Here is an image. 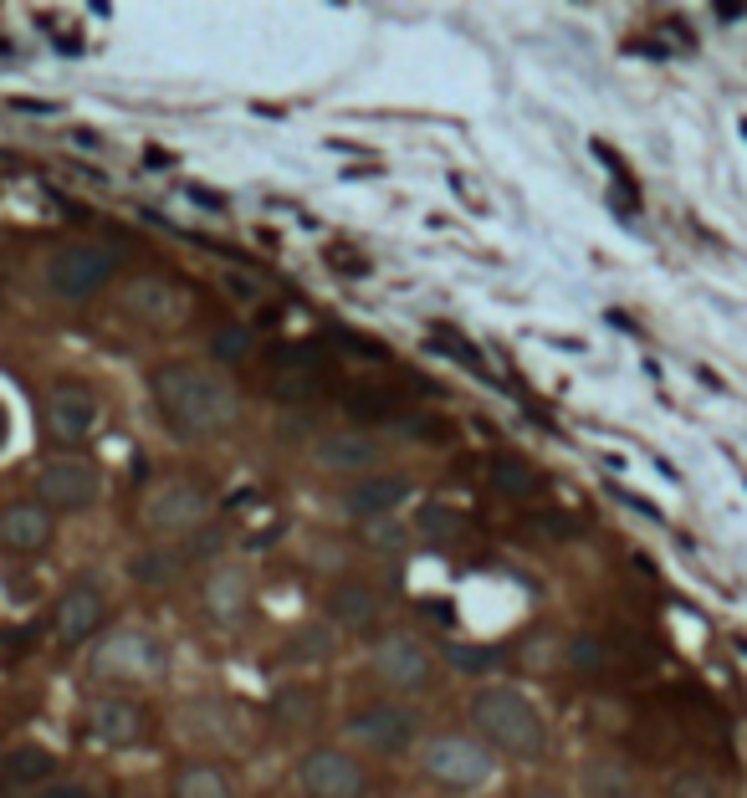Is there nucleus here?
Instances as JSON below:
<instances>
[{"mask_svg": "<svg viewBox=\"0 0 747 798\" xmlns=\"http://www.w3.org/2000/svg\"><path fill=\"white\" fill-rule=\"evenodd\" d=\"M246 604H251V579H246V568H236V563L210 568V579H205V609H210L215 619H241Z\"/></svg>", "mask_w": 747, "mask_h": 798, "instance_id": "obj_21", "label": "nucleus"}, {"mask_svg": "<svg viewBox=\"0 0 747 798\" xmlns=\"http://www.w3.org/2000/svg\"><path fill=\"white\" fill-rule=\"evenodd\" d=\"M471 727L487 737V747L507 752V758H538L548 747V727L538 706L527 701L517 686H487L471 701Z\"/></svg>", "mask_w": 747, "mask_h": 798, "instance_id": "obj_2", "label": "nucleus"}, {"mask_svg": "<svg viewBox=\"0 0 747 798\" xmlns=\"http://www.w3.org/2000/svg\"><path fill=\"white\" fill-rule=\"evenodd\" d=\"M297 783H302V793H313V798H364L369 793L364 768L348 758V752H338V747L302 752V758H297Z\"/></svg>", "mask_w": 747, "mask_h": 798, "instance_id": "obj_9", "label": "nucleus"}, {"mask_svg": "<svg viewBox=\"0 0 747 798\" xmlns=\"http://www.w3.org/2000/svg\"><path fill=\"white\" fill-rule=\"evenodd\" d=\"M568 665H574L579 676H604V665H609L604 640L599 635H574L568 640Z\"/></svg>", "mask_w": 747, "mask_h": 798, "instance_id": "obj_30", "label": "nucleus"}, {"mask_svg": "<svg viewBox=\"0 0 747 798\" xmlns=\"http://www.w3.org/2000/svg\"><path fill=\"white\" fill-rule=\"evenodd\" d=\"M318 461L328 471H374L384 461V451H379V440H369L364 430H333V435L318 440Z\"/></svg>", "mask_w": 747, "mask_h": 798, "instance_id": "obj_18", "label": "nucleus"}, {"mask_svg": "<svg viewBox=\"0 0 747 798\" xmlns=\"http://www.w3.org/2000/svg\"><path fill=\"white\" fill-rule=\"evenodd\" d=\"M527 522H533L538 532H548V538H579V522L563 517V512H533Z\"/></svg>", "mask_w": 747, "mask_h": 798, "instance_id": "obj_36", "label": "nucleus"}, {"mask_svg": "<svg viewBox=\"0 0 747 798\" xmlns=\"http://www.w3.org/2000/svg\"><path fill=\"white\" fill-rule=\"evenodd\" d=\"M374 671L394 691H425L430 686V650L415 635H384L374 645Z\"/></svg>", "mask_w": 747, "mask_h": 798, "instance_id": "obj_11", "label": "nucleus"}, {"mask_svg": "<svg viewBox=\"0 0 747 798\" xmlns=\"http://www.w3.org/2000/svg\"><path fill=\"white\" fill-rule=\"evenodd\" d=\"M103 492V476L93 461H77V456H57L36 471V502L47 512H82L93 507Z\"/></svg>", "mask_w": 747, "mask_h": 798, "instance_id": "obj_8", "label": "nucleus"}, {"mask_svg": "<svg viewBox=\"0 0 747 798\" xmlns=\"http://www.w3.org/2000/svg\"><path fill=\"white\" fill-rule=\"evenodd\" d=\"M98 425V399L93 389L82 384H57L47 394V435L57 440V446H82L87 435H93Z\"/></svg>", "mask_w": 747, "mask_h": 798, "instance_id": "obj_12", "label": "nucleus"}, {"mask_svg": "<svg viewBox=\"0 0 747 798\" xmlns=\"http://www.w3.org/2000/svg\"><path fill=\"white\" fill-rule=\"evenodd\" d=\"M272 389L287 405H307L333 389V364L323 343H282L272 353Z\"/></svg>", "mask_w": 747, "mask_h": 798, "instance_id": "obj_6", "label": "nucleus"}, {"mask_svg": "<svg viewBox=\"0 0 747 798\" xmlns=\"http://www.w3.org/2000/svg\"><path fill=\"white\" fill-rule=\"evenodd\" d=\"M123 307L134 313L139 323H154V328H169L190 313V297L185 287H174L169 277H134L123 287Z\"/></svg>", "mask_w": 747, "mask_h": 798, "instance_id": "obj_13", "label": "nucleus"}, {"mask_svg": "<svg viewBox=\"0 0 747 798\" xmlns=\"http://www.w3.org/2000/svg\"><path fill=\"white\" fill-rule=\"evenodd\" d=\"M364 543L374 553H405L410 548V532L400 522H389V517H374V522H364Z\"/></svg>", "mask_w": 747, "mask_h": 798, "instance_id": "obj_33", "label": "nucleus"}, {"mask_svg": "<svg viewBox=\"0 0 747 798\" xmlns=\"http://www.w3.org/2000/svg\"><path fill=\"white\" fill-rule=\"evenodd\" d=\"M251 343H256L251 328H221V333L210 338V353H215L221 364H241V359H251Z\"/></svg>", "mask_w": 747, "mask_h": 798, "instance_id": "obj_34", "label": "nucleus"}, {"mask_svg": "<svg viewBox=\"0 0 747 798\" xmlns=\"http://www.w3.org/2000/svg\"><path fill=\"white\" fill-rule=\"evenodd\" d=\"M348 737L364 742L369 752H405L420 737V712L400 701H374L348 717Z\"/></svg>", "mask_w": 747, "mask_h": 798, "instance_id": "obj_10", "label": "nucleus"}, {"mask_svg": "<svg viewBox=\"0 0 747 798\" xmlns=\"http://www.w3.org/2000/svg\"><path fill=\"white\" fill-rule=\"evenodd\" d=\"M154 405L174 435H221L241 415V394L221 369L200 364H164L154 369Z\"/></svg>", "mask_w": 747, "mask_h": 798, "instance_id": "obj_1", "label": "nucleus"}, {"mask_svg": "<svg viewBox=\"0 0 747 798\" xmlns=\"http://www.w3.org/2000/svg\"><path fill=\"white\" fill-rule=\"evenodd\" d=\"M272 722L282 727V732H307L318 722V696H313V686H277V696H272Z\"/></svg>", "mask_w": 747, "mask_h": 798, "instance_id": "obj_24", "label": "nucleus"}, {"mask_svg": "<svg viewBox=\"0 0 747 798\" xmlns=\"http://www.w3.org/2000/svg\"><path fill=\"white\" fill-rule=\"evenodd\" d=\"M343 410L354 415L359 425H394L405 415V399H400V389H384V384H354L343 394Z\"/></svg>", "mask_w": 747, "mask_h": 798, "instance_id": "obj_22", "label": "nucleus"}, {"mask_svg": "<svg viewBox=\"0 0 747 798\" xmlns=\"http://www.w3.org/2000/svg\"><path fill=\"white\" fill-rule=\"evenodd\" d=\"M6 435H11V415H6V405H0V446H6Z\"/></svg>", "mask_w": 747, "mask_h": 798, "instance_id": "obj_40", "label": "nucleus"}, {"mask_svg": "<svg viewBox=\"0 0 747 798\" xmlns=\"http://www.w3.org/2000/svg\"><path fill=\"white\" fill-rule=\"evenodd\" d=\"M379 609H384V599H379V589L364 584V579H348V584H338V589L328 594L333 630H338V625H343V630H369L374 619H379Z\"/></svg>", "mask_w": 747, "mask_h": 798, "instance_id": "obj_19", "label": "nucleus"}, {"mask_svg": "<svg viewBox=\"0 0 747 798\" xmlns=\"http://www.w3.org/2000/svg\"><path fill=\"white\" fill-rule=\"evenodd\" d=\"M103 614H108V604H103V589L98 584H77V589H67L62 594V604H57V640L62 645H82L87 635H93L98 625H103Z\"/></svg>", "mask_w": 747, "mask_h": 798, "instance_id": "obj_16", "label": "nucleus"}, {"mask_svg": "<svg viewBox=\"0 0 747 798\" xmlns=\"http://www.w3.org/2000/svg\"><path fill=\"white\" fill-rule=\"evenodd\" d=\"M420 538L430 543V548H451V543H461L466 538V512H456V507H441V502H430V507H420Z\"/></svg>", "mask_w": 747, "mask_h": 798, "instance_id": "obj_27", "label": "nucleus"}, {"mask_svg": "<svg viewBox=\"0 0 747 798\" xmlns=\"http://www.w3.org/2000/svg\"><path fill=\"white\" fill-rule=\"evenodd\" d=\"M584 798H635V778L620 758H594L584 768Z\"/></svg>", "mask_w": 747, "mask_h": 798, "instance_id": "obj_25", "label": "nucleus"}, {"mask_svg": "<svg viewBox=\"0 0 747 798\" xmlns=\"http://www.w3.org/2000/svg\"><path fill=\"white\" fill-rule=\"evenodd\" d=\"M52 773H57V758H52L47 747H36V742L11 747L6 758H0V783H6V788H36V783H52Z\"/></svg>", "mask_w": 747, "mask_h": 798, "instance_id": "obj_23", "label": "nucleus"}, {"mask_svg": "<svg viewBox=\"0 0 747 798\" xmlns=\"http://www.w3.org/2000/svg\"><path fill=\"white\" fill-rule=\"evenodd\" d=\"M405 497H410V476L389 471V476H369V481H359V486H348V492H343V512L374 522V517H389Z\"/></svg>", "mask_w": 747, "mask_h": 798, "instance_id": "obj_17", "label": "nucleus"}, {"mask_svg": "<svg viewBox=\"0 0 747 798\" xmlns=\"http://www.w3.org/2000/svg\"><path fill=\"white\" fill-rule=\"evenodd\" d=\"M113 277H118V251L103 241H72V246L52 251V261H47V287L67 302L103 292Z\"/></svg>", "mask_w": 747, "mask_h": 798, "instance_id": "obj_3", "label": "nucleus"}, {"mask_svg": "<svg viewBox=\"0 0 747 798\" xmlns=\"http://www.w3.org/2000/svg\"><path fill=\"white\" fill-rule=\"evenodd\" d=\"M425 778L441 788H481L492 778V752L481 747L476 737H430L425 742Z\"/></svg>", "mask_w": 747, "mask_h": 798, "instance_id": "obj_7", "label": "nucleus"}, {"mask_svg": "<svg viewBox=\"0 0 747 798\" xmlns=\"http://www.w3.org/2000/svg\"><path fill=\"white\" fill-rule=\"evenodd\" d=\"M190 200H195V205H205V210H221V205H226V200H215L210 190H190Z\"/></svg>", "mask_w": 747, "mask_h": 798, "instance_id": "obj_39", "label": "nucleus"}, {"mask_svg": "<svg viewBox=\"0 0 747 798\" xmlns=\"http://www.w3.org/2000/svg\"><path fill=\"white\" fill-rule=\"evenodd\" d=\"M185 563H190V548H154V553H139L134 563H128V573H134V584H169V579H180L185 573Z\"/></svg>", "mask_w": 747, "mask_h": 798, "instance_id": "obj_26", "label": "nucleus"}, {"mask_svg": "<svg viewBox=\"0 0 747 798\" xmlns=\"http://www.w3.org/2000/svg\"><path fill=\"white\" fill-rule=\"evenodd\" d=\"M487 476H492V486H497L507 502H533V497L548 492V476H543L533 461H522V456H492V461H487Z\"/></svg>", "mask_w": 747, "mask_h": 798, "instance_id": "obj_20", "label": "nucleus"}, {"mask_svg": "<svg viewBox=\"0 0 747 798\" xmlns=\"http://www.w3.org/2000/svg\"><path fill=\"white\" fill-rule=\"evenodd\" d=\"M41 640V625H16V630H0V645L6 650H31Z\"/></svg>", "mask_w": 747, "mask_h": 798, "instance_id": "obj_37", "label": "nucleus"}, {"mask_svg": "<svg viewBox=\"0 0 747 798\" xmlns=\"http://www.w3.org/2000/svg\"><path fill=\"white\" fill-rule=\"evenodd\" d=\"M333 650H338V630L333 625H302L287 640V660H297V665H323V660H333Z\"/></svg>", "mask_w": 747, "mask_h": 798, "instance_id": "obj_29", "label": "nucleus"}, {"mask_svg": "<svg viewBox=\"0 0 747 798\" xmlns=\"http://www.w3.org/2000/svg\"><path fill=\"white\" fill-rule=\"evenodd\" d=\"M36 798H93V793H87L82 783H47Z\"/></svg>", "mask_w": 747, "mask_h": 798, "instance_id": "obj_38", "label": "nucleus"}, {"mask_svg": "<svg viewBox=\"0 0 747 798\" xmlns=\"http://www.w3.org/2000/svg\"><path fill=\"white\" fill-rule=\"evenodd\" d=\"M446 660L456 671H492V665L507 660V650L502 645H446Z\"/></svg>", "mask_w": 747, "mask_h": 798, "instance_id": "obj_32", "label": "nucleus"}, {"mask_svg": "<svg viewBox=\"0 0 747 798\" xmlns=\"http://www.w3.org/2000/svg\"><path fill=\"white\" fill-rule=\"evenodd\" d=\"M174 798H236V793H231V778L221 768L190 763V768H180V778H174Z\"/></svg>", "mask_w": 747, "mask_h": 798, "instance_id": "obj_28", "label": "nucleus"}, {"mask_svg": "<svg viewBox=\"0 0 747 798\" xmlns=\"http://www.w3.org/2000/svg\"><path fill=\"white\" fill-rule=\"evenodd\" d=\"M666 798H727V793L712 778H701V773H681V778L666 783Z\"/></svg>", "mask_w": 747, "mask_h": 798, "instance_id": "obj_35", "label": "nucleus"}, {"mask_svg": "<svg viewBox=\"0 0 747 798\" xmlns=\"http://www.w3.org/2000/svg\"><path fill=\"white\" fill-rule=\"evenodd\" d=\"M430 348H435V353H446V359H456V364H466L471 374H487V364H481L476 343H466L456 328H435V333H430Z\"/></svg>", "mask_w": 747, "mask_h": 798, "instance_id": "obj_31", "label": "nucleus"}, {"mask_svg": "<svg viewBox=\"0 0 747 798\" xmlns=\"http://www.w3.org/2000/svg\"><path fill=\"white\" fill-rule=\"evenodd\" d=\"M210 492L200 481H190V476H174V481H164L159 492L144 502V527L149 532H159V538H190V532H200L205 522H210Z\"/></svg>", "mask_w": 747, "mask_h": 798, "instance_id": "obj_5", "label": "nucleus"}, {"mask_svg": "<svg viewBox=\"0 0 747 798\" xmlns=\"http://www.w3.org/2000/svg\"><path fill=\"white\" fill-rule=\"evenodd\" d=\"M93 676L103 681H128L144 686L164 676V645L149 630H113L98 650H93Z\"/></svg>", "mask_w": 747, "mask_h": 798, "instance_id": "obj_4", "label": "nucleus"}, {"mask_svg": "<svg viewBox=\"0 0 747 798\" xmlns=\"http://www.w3.org/2000/svg\"><path fill=\"white\" fill-rule=\"evenodd\" d=\"M87 732H93L103 747H139L149 737V717L134 701L103 696V701H93V712H87Z\"/></svg>", "mask_w": 747, "mask_h": 798, "instance_id": "obj_14", "label": "nucleus"}, {"mask_svg": "<svg viewBox=\"0 0 747 798\" xmlns=\"http://www.w3.org/2000/svg\"><path fill=\"white\" fill-rule=\"evenodd\" d=\"M527 798H558V793H548V788H538V793H527Z\"/></svg>", "mask_w": 747, "mask_h": 798, "instance_id": "obj_41", "label": "nucleus"}, {"mask_svg": "<svg viewBox=\"0 0 747 798\" xmlns=\"http://www.w3.org/2000/svg\"><path fill=\"white\" fill-rule=\"evenodd\" d=\"M52 543V512L41 502H11L0 507V548L11 553H41Z\"/></svg>", "mask_w": 747, "mask_h": 798, "instance_id": "obj_15", "label": "nucleus"}]
</instances>
